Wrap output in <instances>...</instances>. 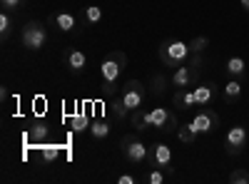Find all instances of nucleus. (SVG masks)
I'll use <instances>...</instances> for the list:
<instances>
[{"label":"nucleus","mask_w":249,"mask_h":184,"mask_svg":"<svg viewBox=\"0 0 249 184\" xmlns=\"http://www.w3.org/2000/svg\"><path fill=\"white\" fill-rule=\"evenodd\" d=\"M124 67H127V55L122 50H110L105 55V60L100 63V92H102V97L110 100L120 92L117 80L124 72Z\"/></svg>","instance_id":"obj_1"},{"label":"nucleus","mask_w":249,"mask_h":184,"mask_svg":"<svg viewBox=\"0 0 249 184\" xmlns=\"http://www.w3.org/2000/svg\"><path fill=\"white\" fill-rule=\"evenodd\" d=\"M157 55H160V60L167 67H179V65H184L187 60H190L192 52H190V45H187L184 40L170 37V40H164V43H160Z\"/></svg>","instance_id":"obj_2"},{"label":"nucleus","mask_w":249,"mask_h":184,"mask_svg":"<svg viewBox=\"0 0 249 184\" xmlns=\"http://www.w3.org/2000/svg\"><path fill=\"white\" fill-rule=\"evenodd\" d=\"M48 40H50L48 28H45V23H40V20H30V23H25V28L20 30V43H23L25 50H33V52L43 50L48 45Z\"/></svg>","instance_id":"obj_3"},{"label":"nucleus","mask_w":249,"mask_h":184,"mask_svg":"<svg viewBox=\"0 0 249 184\" xmlns=\"http://www.w3.org/2000/svg\"><path fill=\"white\" fill-rule=\"evenodd\" d=\"M120 152H122V157L127 159L130 165H144V162H147V157H150V147L144 145V142H142L135 132L124 134V137L120 139Z\"/></svg>","instance_id":"obj_4"},{"label":"nucleus","mask_w":249,"mask_h":184,"mask_svg":"<svg viewBox=\"0 0 249 184\" xmlns=\"http://www.w3.org/2000/svg\"><path fill=\"white\" fill-rule=\"evenodd\" d=\"M117 95L122 97L124 107H127L130 112H135V110H140V107H142L144 97H147V85L140 83V80H127V83H124V85L120 87V92H117Z\"/></svg>","instance_id":"obj_5"},{"label":"nucleus","mask_w":249,"mask_h":184,"mask_svg":"<svg viewBox=\"0 0 249 184\" xmlns=\"http://www.w3.org/2000/svg\"><path fill=\"white\" fill-rule=\"evenodd\" d=\"M144 119H147V125L160 130V132H177L179 122H177V115L164 110V107H152L144 112Z\"/></svg>","instance_id":"obj_6"},{"label":"nucleus","mask_w":249,"mask_h":184,"mask_svg":"<svg viewBox=\"0 0 249 184\" xmlns=\"http://www.w3.org/2000/svg\"><path fill=\"white\" fill-rule=\"evenodd\" d=\"M190 125H192L199 134H212V132H217V127H219V115H217L214 110H210V107H199V112L192 117Z\"/></svg>","instance_id":"obj_7"},{"label":"nucleus","mask_w":249,"mask_h":184,"mask_svg":"<svg viewBox=\"0 0 249 184\" xmlns=\"http://www.w3.org/2000/svg\"><path fill=\"white\" fill-rule=\"evenodd\" d=\"M247 145H249V132L242 125L232 127L230 132H227V137H224V152L230 154V157L232 154H242Z\"/></svg>","instance_id":"obj_8"},{"label":"nucleus","mask_w":249,"mask_h":184,"mask_svg":"<svg viewBox=\"0 0 249 184\" xmlns=\"http://www.w3.org/2000/svg\"><path fill=\"white\" fill-rule=\"evenodd\" d=\"M62 63H65V67L72 75H82L90 67V57H88V52H82L77 48H65V52H62Z\"/></svg>","instance_id":"obj_9"},{"label":"nucleus","mask_w":249,"mask_h":184,"mask_svg":"<svg viewBox=\"0 0 249 184\" xmlns=\"http://www.w3.org/2000/svg\"><path fill=\"white\" fill-rule=\"evenodd\" d=\"M197 80H199V70H197L192 63H184V65H179V67L175 70V75H172L170 83L179 90V87H195Z\"/></svg>","instance_id":"obj_10"},{"label":"nucleus","mask_w":249,"mask_h":184,"mask_svg":"<svg viewBox=\"0 0 249 184\" xmlns=\"http://www.w3.org/2000/svg\"><path fill=\"white\" fill-rule=\"evenodd\" d=\"M150 167H160V169H175L172 167V150L164 145V142H157V145L150 147Z\"/></svg>","instance_id":"obj_11"},{"label":"nucleus","mask_w":249,"mask_h":184,"mask_svg":"<svg viewBox=\"0 0 249 184\" xmlns=\"http://www.w3.org/2000/svg\"><path fill=\"white\" fill-rule=\"evenodd\" d=\"M48 28L60 30V33H75L77 30V17L68 10H57L48 15Z\"/></svg>","instance_id":"obj_12"},{"label":"nucleus","mask_w":249,"mask_h":184,"mask_svg":"<svg viewBox=\"0 0 249 184\" xmlns=\"http://www.w3.org/2000/svg\"><path fill=\"white\" fill-rule=\"evenodd\" d=\"M219 95V87L214 83H199L195 87V102H197V107H210L212 102L217 100Z\"/></svg>","instance_id":"obj_13"},{"label":"nucleus","mask_w":249,"mask_h":184,"mask_svg":"<svg viewBox=\"0 0 249 184\" xmlns=\"http://www.w3.org/2000/svg\"><path fill=\"white\" fill-rule=\"evenodd\" d=\"M239 97H242V80L230 77V83L222 87V100H224V105H234V102H239Z\"/></svg>","instance_id":"obj_14"},{"label":"nucleus","mask_w":249,"mask_h":184,"mask_svg":"<svg viewBox=\"0 0 249 184\" xmlns=\"http://www.w3.org/2000/svg\"><path fill=\"white\" fill-rule=\"evenodd\" d=\"M172 102H175V107H177V110H192V107L197 105V102H195V90H190V87H179V90L175 92Z\"/></svg>","instance_id":"obj_15"},{"label":"nucleus","mask_w":249,"mask_h":184,"mask_svg":"<svg viewBox=\"0 0 249 184\" xmlns=\"http://www.w3.org/2000/svg\"><path fill=\"white\" fill-rule=\"evenodd\" d=\"M224 72H227V77L244 80L247 77V63H244V57H230V60H227Z\"/></svg>","instance_id":"obj_16"},{"label":"nucleus","mask_w":249,"mask_h":184,"mask_svg":"<svg viewBox=\"0 0 249 184\" xmlns=\"http://www.w3.org/2000/svg\"><path fill=\"white\" fill-rule=\"evenodd\" d=\"M80 20H82V25H88V28L97 25L100 20H102V8L100 5H85V8H82Z\"/></svg>","instance_id":"obj_17"},{"label":"nucleus","mask_w":249,"mask_h":184,"mask_svg":"<svg viewBox=\"0 0 249 184\" xmlns=\"http://www.w3.org/2000/svg\"><path fill=\"white\" fill-rule=\"evenodd\" d=\"M13 28H15L13 13H8V10H0V40H3V43H8V40H10Z\"/></svg>","instance_id":"obj_18"},{"label":"nucleus","mask_w":249,"mask_h":184,"mask_svg":"<svg viewBox=\"0 0 249 184\" xmlns=\"http://www.w3.org/2000/svg\"><path fill=\"white\" fill-rule=\"evenodd\" d=\"M28 137L33 139V142H45L48 137H50V127L45 125V122H33L30 125V130H28Z\"/></svg>","instance_id":"obj_19"},{"label":"nucleus","mask_w":249,"mask_h":184,"mask_svg":"<svg viewBox=\"0 0 249 184\" xmlns=\"http://www.w3.org/2000/svg\"><path fill=\"white\" fill-rule=\"evenodd\" d=\"M172 177H175V169H160V167H152L150 174L144 177V182H147V184H164V182L172 179Z\"/></svg>","instance_id":"obj_20"},{"label":"nucleus","mask_w":249,"mask_h":184,"mask_svg":"<svg viewBox=\"0 0 249 184\" xmlns=\"http://www.w3.org/2000/svg\"><path fill=\"white\" fill-rule=\"evenodd\" d=\"M90 137L97 139V142L107 139V137H110V125H107L105 119H95V122H90Z\"/></svg>","instance_id":"obj_21"},{"label":"nucleus","mask_w":249,"mask_h":184,"mask_svg":"<svg viewBox=\"0 0 249 184\" xmlns=\"http://www.w3.org/2000/svg\"><path fill=\"white\" fill-rule=\"evenodd\" d=\"M110 115L115 117V119H124V117H127V115H132L127 107H124V102H122V97L120 95H115V97H110Z\"/></svg>","instance_id":"obj_22"},{"label":"nucleus","mask_w":249,"mask_h":184,"mask_svg":"<svg viewBox=\"0 0 249 184\" xmlns=\"http://www.w3.org/2000/svg\"><path fill=\"white\" fill-rule=\"evenodd\" d=\"M177 137H179V142H184V145H195V142L199 139V132L192 125H179L177 127Z\"/></svg>","instance_id":"obj_23"},{"label":"nucleus","mask_w":249,"mask_h":184,"mask_svg":"<svg viewBox=\"0 0 249 184\" xmlns=\"http://www.w3.org/2000/svg\"><path fill=\"white\" fill-rule=\"evenodd\" d=\"M164 87H167V77H164V75H152L150 85H147V92L160 97V95H164Z\"/></svg>","instance_id":"obj_24"},{"label":"nucleus","mask_w":249,"mask_h":184,"mask_svg":"<svg viewBox=\"0 0 249 184\" xmlns=\"http://www.w3.org/2000/svg\"><path fill=\"white\" fill-rule=\"evenodd\" d=\"M187 45H190V52L192 55H202L207 48H210V37H204V35H197V37H192L190 40V43H187Z\"/></svg>","instance_id":"obj_25"},{"label":"nucleus","mask_w":249,"mask_h":184,"mask_svg":"<svg viewBox=\"0 0 249 184\" xmlns=\"http://www.w3.org/2000/svg\"><path fill=\"white\" fill-rule=\"evenodd\" d=\"M132 127H135L137 132H144V130H150L147 119H144V110H135V112H132Z\"/></svg>","instance_id":"obj_26"},{"label":"nucleus","mask_w":249,"mask_h":184,"mask_svg":"<svg viewBox=\"0 0 249 184\" xmlns=\"http://www.w3.org/2000/svg\"><path fill=\"white\" fill-rule=\"evenodd\" d=\"M72 130H75V132H85V130H90V119L82 115V112L75 115V117H72Z\"/></svg>","instance_id":"obj_27"},{"label":"nucleus","mask_w":249,"mask_h":184,"mask_svg":"<svg viewBox=\"0 0 249 184\" xmlns=\"http://www.w3.org/2000/svg\"><path fill=\"white\" fill-rule=\"evenodd\" d=\"M57 157H60V147H57V145H48V147H43V162H45V165L55 162Z\"/></svg>","instance_id":"obj_28"},{"label":"nucleus","mask_w":249,"mask_h":184,"mask_svg":"<svg viewBox=\"0 0 249 184\" xmlns=\"http://www.w3.org/2000/svg\"><path fill=\"white\" fill-rule=\"evenodd\" d=\"M230 179L232 184H249V172L247 169H234V172H230Z\"/></svg>","instance_id":"obj_29"},{"label":"nucleus","mask_w":249,"mask_h":184,"mask_svg":"<svg viewBox=\"0 0 249 184\" xmlns=\"http://www.w3.org/2000/svg\"><path fill=\"white\" fill-rule=\"evenodd\" d=\"M23 5H25V0H0V8L8 13H18Z\"/></svg>","instance_id":"obj_30"},{"label":"nucleus","mask_w":249,"mask_h":184,"mask_svg":"<svg viewBox=\"0 0 249 184\" xmlns=\"http://www.w3.org/2000/svg\"><path fill=\"white\" fill-rule=\"evenodd\" d=\"M117 184H135V177H130V174H120V177H117Z\"/></svg>","instance_id":"obj_31"},{"label":"nucleus","mask_w":249,"mask_h":184,"mask_svg":"<svg viewBox=\"0 0 249 184\" xmlns=\"http://www.w3.org/2000/svg\"><path fill=\"white\" fill-rule=\"evenodd\" d=\"M239 5H242V8H244V10L249 13V0H239Z\"/></svg>","instance_id":"obj_32"}]
</instances>
